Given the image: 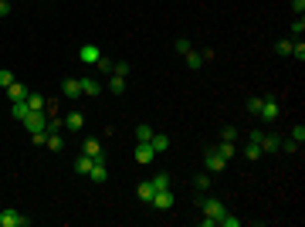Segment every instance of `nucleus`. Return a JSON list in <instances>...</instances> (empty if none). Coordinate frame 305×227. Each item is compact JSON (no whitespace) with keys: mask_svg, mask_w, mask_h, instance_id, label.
Listing matches in <instances>:
<instances>
[{"mask_svg":"<svg viewBox=\"0 0 305 227\" xmlns=\"http://www.w3.org/2000/svg\"><path fill=\"white\" fill-rule=\"evenodd\" d=\"M24 126H27V133H31V136H48V133H44V126H48V112H27V115H24Z\"/></svg>","mask_w":305,"mask_h":227,"instance_id":"f257e3e1","label":"nucleus"},{"mask_svg":"<svg viewBox=\"0 0 305 227\" xmlns=\"http://www.w3.org/2000/svg\"><path fill=\"white\" fill-rule=\"evenodd\" d=\"M200 210H204L207 217H214L217 224H221V217L228 214V207H224V204H221L217 197H200Z\"/></svg>","mask_w":305,"mask_h":227,"instance_id":"f03ea898","label":"nucleus"},{"mask_svg":"<svg viewBox=\"0 0 305 227\" xmlns=\"http://www.w3.org/2000/svg\"><path fill=\"white\" fill-rule=\"evenodd\" d=\"M27 224H31V217H24L20 210H14V207L0 210V227H27Z\"/></svg>","mask_w":305,"mask_h":227,"instance_id":"7ed1b4c3","label":"nucleus"},{"mask_svg":"<svg viewBox=\"0 0 305 227\" xmlns=\"http://www.w3.org/2000/svg\"><path fill=\"white\" fill-rule=\"evenodd\" d=\"M204 166H207V173H221L224 166H228V159H224L221 152H217L214 146H210V150L204 152Z\"/></svg>","mask_w":305,"mask_h":227,"instance_id":"20e7f679","label":"nucleus"},{"mask_svg":"<svg viewBox=\"0 0 305 227\" xmlns=\"http://www.w3.org/2000/svg\"><path fill=\"white\" fill-rule=\"evenodd\" d=\"M152 159H156V150H152L150 143H136V163H139V166H150Z\"/></svg>","mask_w":305,"mask_h":227,"instance_id":"39448f33","label":"nucleus"},{"mask_svg":"<svg viewBox=\"0 0 305 227\" xmlns=\"http://www.w3.org/2000/svg\"><path fill=\"white\" fill-rule=\"evenodd\" d=\"M150 207H156V210H170V207H173V193H170V187H166V190H156V193H152V200H150Z\"/></svg>","mask_w":305,"mask_h":227,"instance_id":"423d86ee","label":"nucleus"},{"mask_svg":"<svg viewBox=\"0 0 305 227\" xmlns=\"http://www.w3.org/2000/svg\"><path fill=\"white\" fill-rule=\"evenodd\" d=\"M261 119H265V122H275V119H278V115H282V105H278V102H275V98H265V102H261Z\"/></svg>","mask_w":305,"mask_h":227,"instance_id":"0eeeda50","label":"nucleus"},{"mask_svg":"<svg viewBox=\"0 0 305 227\" xmlns=\"http://www.w3.org/2000/svg\"><path fill=\"white\" fill-rule=\"evenodd\" d=\"M78 58H81L85 65H95L98 58H102V48H98V44H92V41H88V44H81V51H78Z\"/></svg>","mask_w":305,"mask_h":227,"instance_id":"6e6552de","label":"nucleus"},{"mask_svg":"<svg viewBox=\"0 0 305 227\" xmlns=\"http://www.w3.org/2000/svg\"><path fill=\"white\" fill-rule=\"evenodd\" d=\"M61 92H65V98H81V78H65Z\"/></svg>","mask_w":305,"mask_h":227,"instance_id":"1a4fd4ad","label":"nucleus"},{"mask_svg":"<svg viewBox=\"0 0 305 227\" xmlns=\"http://www.w3.org/2000/svg\"><path fill=\"white\" fill-rule=\"evenodd\" d=\"M81 152L92 156V159H105V152H102V143H98V139H85V143H81Z\"/></svg>","mask_w":305,"mask_h":227,"instance_id":"9d476101","label":"nucleus"},{"mask_svg":"<svg viewBox=\"0 0 305 227\" xmlns=\"http://www.w3.org/2000/svg\"><path fill=\"white\" fill-rule=\"evenodd\" d=\"M81 126H85V115L81 112H68L65 115V129H68V133H81Z\"/></svg>","mask_w":305,"mask_h":227,"instance_id":"9b49d317","label":"nucleus"},{"mask_svg":"<svg viewBox=\"0 0 305 227\" xmlns=\"http://www.w3.org/2000/svg\"><path fill=\"white\" fill-rule=\"evenodd\" d=\"M81 95H88V98L102 95V81L98 78H81Z\"/></svg>","mask_w":305,"mask_h":227,"instance_id":"f8f14e48","label":"nucleus"},{"mask_svg":"<svg viewBox=\"0 0 305 227\" xmlns=\"http://www.w3.org/2000/svg\"><path fill=\"white\" fill-rule=\"evenodd\" d=\"M7 98H10V102L27 98V85H24V81H10V85H7Z\"/></svg>","mask_w":305,"mask_h":227,"instance_id":"ddd939ff","label":"nucleus"},{"mask_svg":"<svg viewBox=\"0 0 305 227\" xmlns=\"http://www.w3.org/2000/svg\"><path fill=\"white\" fill-rule=\"evenodd\" d=\"M88 176H92V183H105V180H109L105 159H95V163H92V173H88Z\"/></svg>","mask_w":305,"mask_h":227,"instance_id":"4468645a","label":"nucleus"},{"mask_svg":"<svg viewBox=\"0 0 305 227\" xmlns=\"http://www.w3.org/2000/svg\"><path fill=\"white\" fill-rule=\"evenodd\" d=\"M258 146H261V152H278V146H282V139H278V136L271 133V136H261V143H258Z\"/></svg>","mask_w":305,"mask_h":227,"instance_id":"2eb2a0df","label":"nucleus"},{"mask_svg":"<svg viewBox=\"0 0 305 227\" xmlns=\"http://www.w3.org/2000/svg\"><path fill=\"white\" fill-rule=\"evenodd\" d=\"M92 163H95V159L81 152V156L75 159V173H78V176H88V173H92Z\"/></svg>","mask_w":305,"mask_h":227,"instance_id":"dca6fc26","label":"nucleus"},{"mask_svg":"<svg viewBox=\"0 0 305 227\" xmlns=\"http://www.w3.org/2000/svg\"><path fill=\"white\" fill-rule=\"evenodd\" d=\"M44 102H48V98L41 92H27V109H31V112H44Z\"/></svg>","mask_w":305,"mask_h":227,"instance_id":"f3484780","label":"nucleus"},{"mask_svg":"<svg viewBox=\"0 0 305 227\" xmlns=\"http://www.w3.org/2000/svg\"><path fill=\"white\" fill-rule=\"evenodd\" d=\"M31 112V109H27V98H20V102H10V115H14V119H17V122H24V115Z\"/></svg>","mask_w":305,"mask_h":227,"instance_id":"a211bd4d","label":"nucleus"},{"mask_svg":"<svg viewBox=\"0 0 305 227\" xmlns=\"http://www.w3.org/2000/svg\"><path fill=\"white\" fill-rule=\"evenodd\" d=\"M150 146H152V150H156V152H166V150H170V136H163V133L156 136V133H152Z\"/></svg>","mask_w":305,"mask_h":227,"instance_id":"6ab92c4d","label":"nucleus"},{"mask_svg":"<svg viewBox=\"0 0 305 227\" xmlns=\"http://www.w3.org/2000/svg\"><path fill=\"white\" fill-rule=\"evenodd\" d=\"M136 193H139V200H146V204H150V200H152V193H156V190H152V183H150V180H143V183L136 187Z\"/></svg>","mask_w":305,"mask_h":227,"instance_id":"aec40b11","label":"nucleus"},{"mask_svg":"<svg viewBox=\"0 0 305 227\" xmlns=\"http://www.w3.org/2000/svg\"><path fill=\"white\" fill-rule=\"evenodd\" d=\"M214 150L221 152V156H224V159H234V156H237V150H234V143H224V139H221V143H217V146H214Z\"/></svg>","mask_w":305,"mask_h":227,"instance_id":"412c9836","label":"nucleus"},{"mask_svg":"<svg viewBox=\"0 0 305 227\" xmlns=\"http://www.w3.org/2000/svg\"><path fill=\"white\" fill-rule=\"evenodd\" d=\"M109 92H112V95H122V92H126V78H122V75H112V78H109Z\"/></svg>","mask_w":305,"mask_h":227,"instance_id":"4be33fe9","label":"nucleus"},{"mask_svg":"<svg viewBox=\"0 0 305 227\" xmlns=\"http://www.w3.org/2000/svg\"><path fill=\"white\" fill-rule=\"evenodd\" d=\"M95 68H98V72H102V75H112L115 61H112V58H109V55H102V58H98V61H95Z\"/></svg>","mask_w":305,"mask_h":227,"instance_id":"5701e85b","label":"nucleus"},{"mask_svg":"<svg viewBox=\"0 0 305 227\" xmlns=\"http://www.w3.org/2000/svg\"><path fill=\"white\" fill-rule=\"evenodd\" d=\"M183 58H187V68H190V72H197V68L204 65V58L197 55V51H187V55H183Z\"/></svg>","mask_w":305,"mask_h":227,"instance_id":"b1692460","label":"nucleus"},{"mask_svg":"<svg viewBox=\"0 0 305 227\" xmlns=\"http://www.w3.org/2000/svg\"><path fill=\"white\" fill-rule=\"evenodd\" d=\"M150 183H152V190H166V187H170V176H166V173H156Z\"/></svg>","mask_w":305,"mask_h":227,"instance_id":"393cba45","label":"nucleus"},{"mask_svg":"<svg viewBox=\"0 0 305 227\" xmlns=\"http://www.w3.org/2000/svg\"><path fill=\"white\" fill-rule=\"evenodd\" d=\"M261 102H265V98H258V95H254V98H248V102H244V112L258 115V112H261Z\"/></svg>","mask_w":305,"mask_h":227,"instance_id":"a878e982","label":"nucleus"},{"mask_svg":"<svg viewBox=\"0 0 305 227\" xmlns=\"http://www.w3.org/2000/svg\"><path fill=\"white\" fill-rule=\"evenodd\" d=\"M150 139H152L150 126H136V143H150Z\"/></svg>","mask_w":305,"mask_h":227,"instance_id":"bb28decb","label":"nucleus"},{"mask_svg":"<svg viewBox=\"0 0 305 227\" xmlns=\"http://www.w3.org/2000/svg\"><path fill=\"white\" fill-rule=\"evenodd\" d=\"M44 146H48V150H51V152H58V150H61V146H65V139H61V136H58V133H51V136H48V143H44Z\"/></svg>","mask_w":305,"mask_h":227,"instance_id":"cd10ccee","label":"nucleus"},{"mask_svg":"<svg viewBox=\"0 0 305 227\" xmlns=\"http://www.w3.org/2000/svg\"><path fill=\"white\" fill-rule=\"evenodd\" d=\"M292 58H299V61H305V41H292Z\"/></svg>","mask_w":305,"mask_h":227,"instance_id":"c85d7f7f","label":"nucleus"},{"mask_svg":"<svg viewBox=\"0 0 305 227\" xmlns=\"http://www.w3.org/2000/svg\"><path fill=\"white\" fill-rule=\"evenodd\" d=\"M237 129H234V126H224V133H221V139H224V143H237Z\"/></svg>","mask_w":305,"mask_h":227,"instance_id":"c756f323","label":"nucleus"},{"mask_svg":"<svg viewBox=\"0 0 305 227\" xmlns=\"http://www.w3.org/2000/svg\"><path fill=\"white\" fill-rule=\"evenodd\" d=\"M10 81H17V78H14V72H10V68H0V88H7Z\"/></svg>","mask_w":305,"mask_h":227,"instance_id":"7c9ffc66","label":"nucleus"},{"mask_svg":"<svg viewBox=\"0 0 305 227\" xmlns=\"http://www.w3.org/2000/svg\"><path fill=\"white\" fill-rule=\"evenodd\" d=\"M193 187L197 190H210V173H200V176L193 180Z\"/></svg>","mask_w":305,"mask_h":227,"instance_id":"2f4dec72","label":"nucleus"},{"mask_svg":"<svg viewBox=\"0 0 305 227\" xmlns=\"http://www.w3.org/2000/svg\"><path fill=\"white\" fill-rule=\"evenodd\" d=\"M244 156H248V159H261V146H258V143H248Z\"/></svg>","mask_w":305,"mask_h":227,"instance_id":"473e14b6","label":"nucleus"},{"mask_svg":"<svg viewBox=\"0 0 305 227\" xmlns=\"http://www.w3.org/2000/svg\"><path fill=\"white\" fill-rule=\"evenodd\" d=\"M292 34H295V38H302V34H305V20H302V17L292 20Z\"/></svg>","mask_w":305,"mask_h":227,"instance_id":"72a5a7b5","label":"nucleus"},{"mask_svg":"<svg viewBox=\"0 0 305 227\" xmlns=\"http://www.w3.org/2000/svg\"><path fill=\"white\" fill-rule=\"evenodd\" d=\"M275 51H278V55H292V38L278 41V44H275Z\"/></svg>","mask_w":305,"mask_h":227,"instance_id":"f704fd0d","label":"nucleus"},{"mask_svg":"<svg viewBox=\"0 0 305 227\" xmlns=\"http://www.w3.org/2000/svg\"><path fill=\"white\" fill-rule=\"evenodd\" d=\"M292 139H295V143H299V146H302V143H305V126H302V122H299V126H295V129H292Z\"/></svg>","mask_w":305,"mask_h":227,"instance_id":"c9c22d12","label":"nucleus"},{"mask_svg":"<svg viewBox=\"0 0 305 227\" xmlns=\"http://www.w3.org/2000/svg\"><path fill=\"white\" fill-rule=\"evenodd\" d=\"M221 224H224V227H241V217H234V214H224V217H221Z\"/></svg>","mask_w":305,"mask_h":227,"instance_id":"e433bc0d","label":"nucleus"},{"mask_svg":"<svg viewBox=\"0 0 305 227\" xmlns=\"http://www.w3.org/2000/svg\"><path fill=\"white\" fill-rule=\"evenodd\" d=\"M112 75H122V78H129V65H126V61H115Z\"/></svg>","mask_w":305,"mask_h":227,"instance_id":"4c0bfd02","label":"nucleus"},{"mask_svg":"<svg viewBox=\"0 0 305 227\" xmlns=\"http://www.w3.org/2000/svg\"><path fill=\"white\" fill-rule=\"evenodd\" d=\"M176 51H180V55H187V51H190V41L180 38V41H176Z\"/></svg>","mask_w":305,"mask_h":227,"instance_id":"58836bf2","label":"nucleus"},{"mask_svg":"<svg viewBox=\"0 0 305 227\" xmlns=\"http://www.w3.org/2000/svg\"><path fill=\"white\" fill-rule=\"evenodd\" d=\"M292 10H295V17H302V10H305V0H292Z\"/></svg>","mask_w":305,"mask_h":227,"instance_id":"ea45409f","label":"nucleus"},{"mask_svg":"<svg viewBox=\"0 0 305 227\" xmlns=\"http://www.w3.org/2000/svg\"><path fill=\"white\" fill-rule=\"evenodd\" d=\"M278 150H285V152H295V150H299V143H295V139H288V143H282Z\"/></svg>","mask_w":305,"mask_h":227,"instance_id":"a19ab883","label":"nucleus"},{"mask_svg":"<svg viewBox=\"0 0 305 227\" xmlns=\"http://www.w3.org/2000/svg\"><path fill=\"white\" fill-rule=\"evenodd\" d=\"M261 136H265L261 129H251V133H248V143H261Z\"/></svg>","mask_w":305,"mask_h":227,"instance_id":"79ce46f5","label":"nucleus"},{"mask_svg":"<svg viewBox=\"0 0 305 227\" xmlns=\"http://www.w3.org/2000/svg\"><path fill=\"white\" fill-rule=\"evenodd\" d=\"M200 227H217V221H214V217H207V214H204V217H200Z\"/></svg>","mask_w":305,"mask_h":227,"instance_id":"37998d69","label":"nucleus"},{"mask_svg":"<svg viewBox=\"0 0 305 227\" xmlns=\"http://www.w3.org/2000/svg\"><path fill=\"white\" fill-rule=\"evenodd\" d=\"M7 14H10V3H7V0H0V17H7Z\"/></svg>","mask_w":305,"mask_h":227,"instance_id":"c03bdc74","label":"nucleus"}]
</instances>
